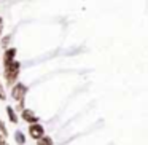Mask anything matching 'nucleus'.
Here are the masks:
<instances>
[{
  "label": "nucleus",
  "mask_w": 148,
  "mask_h": 145,
  "mask_svg": "<svg viewBox=\"0 0 148 145\" xmlns=\"http://www.w3.org/2000/svg\"><path fill=\"white\" fill-rule=\"evenodd\" d=\"M14 140H16L18 145H24L26 144V135H24L21 131H16L14 132Z\"/></svg>",
  "instance_id": "obj_7"
},
{
  "label": "nucleus",
  "mask_w": 148,
  "mask_h": 145,
  "mask_svg": "<svg viewBox=\"0 0 148 145\" xmlns=\"http://www.w3.org/2000/svg\"><path fill=\"white\" fill-rule=\"evenodd\" d=\"M0 132H2V134L0 135H8V131H7V128H5V124H3V121H2V120H0Z\"/></svg>",
  "instance_id": "obj_8"
},
{
  "label": "nucleus",
  "mask_w": 148,
  "mask_h": 145,
  "mask_svg": "<svg viewBox=\"0 0 148 145\" xmlns=\"http://www.w3.org/2000/svg\"><path fill=\"white\" fill-rule=\"evenodd\" d=\"M2 30H3V18H0V37H2Z\"/></svg>",
  "instance_id": "obj_12"
},
{
  "label": "nucleus",
  "mask_w": 148,
  "mask_h": 145,
  "mask_svg": "<svg viewBox=\"0 0 148 145\" xmlns=\"http://www.w3.org/2000/svg\"><path fill=\"white\" fill-rule=\"evenodd\" d=\"M5 97H7V94H5V88H3V85H2V81H0V100H5Z\"/></svg>",
  "instance_id": "obj_9"
},
{
  "label": "nucleus",
  "mask_w": 148,
  "mask_h": 145,
  "mask_svg": "<svg viewBox=\"0 0 148 145\" xmlns=\"http://www.w3.org/2000/svg\"><path fill=\"white\" fill-rule=\"evenodd\" d=\"M0 145H8V142H7V139L3 137V135H0Z\"/></svg>",
  "instance_id": "obj_11"
},
{
  "label": "nucleus",
  "mask_w": 148,
  "mask_h": 145,
  "mask_svg": "<svg viewBox=\"0 0 148 145\" xmlns=\"http://www.w3.org/2000/svg\"><path fill=\"white\" fill-rule=\"evenodd\" d=\"M19 70H21V62H18V61L11 62L10 65H7V67H5L3 77H5V80H7L8 85H13L14 81H16L18 75H19Z\"/></svg>",
  "instance_id": "obj_1"
},
{
  "label": "nucleus",
  "mask_w": 148,
  "mask_h": 145,
  "mask_svg": "<svg viewBox=\"0 0 148 145\" xmlns=\"http://www.w3.org/2000/svg\"><path fill=\"white\" fill-rule=\"evenodd\" d=\"M8 42H10V37H3V40H2V46H3V48H7Z\"/></svg>",
  "instance_id": "obj_10"
},
{
  "label": "nucleus",
  "mask_w": 148,
  "mask_h": 145,
  "mask_svg": "<svg viewBox=\"0 0 148 145\" xmlns=\"http://www.w3.org/2000/svg\"><path fill=\"white\" fill-rule=\"evenodd\" d=\"M29 134L32 139H35V140H38V139H42L43 135H45V129H43L42 124H30L29 126Z\"/></svg>",
  "instance_id": "obj_3"
},
{
  "label": "nucleus",
  "mask_w": 148,
  "mask_h": 145,
  "mask_svg": "<svg viewBox=\"0 0 148 145\" xmlns=\"http://www.w3.org/2000/svg\"><path fill=\"white\" fill-rule=\"evenodd\" d=\"M26 93H27V86L23 83H18L13 86V89H11V96H13V99L19 100V102H23L24 97H26Z\"/></svg>",
  "instance_id": "obj_2"
},
{
  "label": "nucleus",
  "mask_w": 148,
  "mask_h": 145,
  "mask_svg": "<svg viewBox=\"0 0 148 145\" xmlns=\"http://www.w3.org/2000/svg\"><path fill=\"white\" fill-rule=\"evenodd\" d=\"M23 120L27 121L29 124H37V123H38L37 115L34 113V110H30V109H24L23 110Z\"/></svg>",
  "instance_id": "obj_4"
},
{
  "label": "nucleus",
  "mask_w": 148,
  "mask_h": 145,
  "mask_svg": "<svg viewBox=\"0 0 148 145\" xmlns=\"http://www.w3.org/2000/svg\"><path fill=\"white\" fill-rule=\"evenodd\" d=\"M14 56H16V48H8L3 54V65H10L11 62H14Z\"/></svg>",
  "instance_id": "obj_5"
},
{
  "label": "nucleus",
  "mask_w": 148,
  "mask_h": 145,
  "mask_svg": "<svg viewBox=\"0 0 148 145\" xmlns=\"http://www.w3.org/2000/svg\"><path fill=\"white\" fill-rule=\"evenodd\" d=\"M7 115H8V118H10V121L16 124V123H18V116H16V112L13 110V107H10V105L7 107Z\"/></svg>",
  "instance_id": "obj_6"
}]
</instances>
